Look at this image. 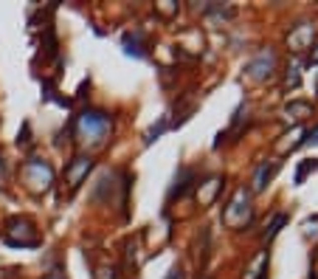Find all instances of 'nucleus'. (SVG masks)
Instances as JSON below:
<instances>
[{"instance_id":"nucleus-1","label":"nucleus","mask_w":318,"mask_h":279,"mask_svg":"<svg viewBox=\"0 0 318 279\" xmlns=\"http://www.w3.org/2000/svg\"><path fill=\"white\" fill-rule=\"evenodd\" d=\"M110 127H113V119H110L107 113H101V110H85V113L79 116V122H76L79 136L85 138V141H90V144L104 141L107 133H110Z\"/></svg>"},{"instance_id":"nucleus-2","label":"nucleus","mask_w":318,"mask_h":279,"mask_svg":"<svg viewBox=\"0 0 318 279\" xmlns=\"http://www.w3.org/2000/svg\"><path fill=\"white\" fill-rule=\"evenodd\" d=\"M251 217H254L251 195H248L245 189H237V195L231 198V203H228L226 212H223V220H226V226H231V229H245L248 223H251Z\"/></svg>"},{"instance_id":"nucleus-3","label":"nucleus","mask_w":318,"mask_h":279,"mask_svg":"<svg viewBox=\"0 0 318 279\" xmlns=\"http://www.w3.org/2000/svg\"><path fill=\"white\" fill-rule=\"evenodd\" d=\"M23 180L34 189V192H40V189H48L51 180H54V169H51L45 161H40V158H31V161H26L23 164Z\"/></svg>"},{"instance_id":"nucleus-4","label":"nucleus","mask_w":318,"mask_h":279,"mask_svg":"<svg viewBox=\"0 0 318 279\" xmlns=\"http://www.w3.org/2000/svg\"><path fill=\"white\" fill-rule=\"evenodd\" d=\"M90 166H93V158H87V155H76L73 158L71 164L65 166V180H68V186H71V189H79V183L87 178Z\"/></svg>"},{"instance_id":"nucleus-5","label":"nucleus","mask_w":318,"mask_h":279,"mask_svg":"<svg viewBox=\"0 0 318 279\" xmlns=\"http://www.w3.org/2000/svg\"><path fill=\"white\" fill-rule=\"evenodd\" d=\"M273 65H276V54L273 51H262L259 57L248 65V73H251L254 79H265V76H270Z\"/></svg>"},{"instance_id":"nucleus-6","label":"nucleus","mask_w":318,"mask_h":279,"mask_svg":"<svg viewBox=\"0 0 318 279\" xmlns=\"http://www.w3.org/2000/svg\"><path fill=\"white\" fill-rule=\"evenodd\" d=\"M310 40H312V26H301V29L290 31V43H293V48H296V51L307 48Z\"/></svg>"},{"instance_id":"nucleus-7","label":"nucleus","mask_w":318,"mask_h":279,"mask_svg":"<svg viewBox=\"0 0 318 279\" xmlns=\"http://www.w3.org/2000/svg\"><path fill=\"white\" fill-rule=\"evenodd\" d=\"M276 169H279V164H270V166L262 164L259 166V172H256V180H254V189H256V192H262V189L268 186V180L276 175Z\"/></svg>"},{"instance_id":"nucleus-8","label":"nucleus","mask_w":318,"mask_h":279,"mask_svg":"<svg viewBox=\"0 0 318 279\" xmlns=\"http://www.w3.org/2000/svg\"><path fill=\"white\" fill-rule=\"evenodd\" d=\"M124 54H127V57H135V59H144V57H147V51H144L138 34H135V37H130V34L124 37Z\"/></svg>"},{"instance_id":"nucleus-9","label":"nucleus","mask_w":318,"mask_h":279,"mask_svg":"<svg viewBox=\"0 0 318 279\" xmlns=\"http://www.w3.org/2000/svg\"><path fill=\"white\" fill-rule=\"evenodd\" d=\"M268 251H262L259 257H256V262H254V268H251V276H245V279H265V273H268Z\"/></svg>"},{"instance_id":"nucleus-10","label":"nucleus","mask_w":318,"mask_h":279,"mask_svg":"<svg viewBox=\"0 0 318 279\" xmlns=\"http://www.w3.org/2000/svg\"><path fill=\"white\" fill-rule=\"evenodd\" d=\"M191 178H194V172H191V169H186V166H183V169H180V178L175 175V186H172V198H175V195H183Z\"/></svg>"},{"instance_id":"nucleus-11","label":"nucleus","mask_w":318,"mask_h":279,"mask_svg":"<svg viewBox=\"0 0 318 279\" xmlns=\"http://www.w3.org/2000/svg\"><path fill=\"white\" fill-rule=\"evenodd\" d=\"M220 189H223V180H220V178L205 180V192L200 195V201H203V203H214V198H217Z\"/></svg>"},{"instance_id":"nucleus-12","label":"nucleus","mask_w":318,"mask_h":279,"mask_svg":"<svg viewBox=\"0 0 318 279\" xmlns=\"http://www.w3.org/2000/svg\"><path fill=\"white\" fill-rule=\"evenodd\" d=\"M310 169H318L315 158H312V161H304V164L296 169V178H293V180H296V183H304V178H307V172H310Z\"/></svg>"},{"instance_id":"nucleus-13","label":"nucleus","mask_w":318,"mask_h":279,"mask_svg":"<svg viewBox=\"0 0 318 279\" xmlns=\"http://www.w3.org/2000/svg\"><path fill=\"white\" fill-rule=\"evenodd\" d=\"M166 127H169V122H166V116H163V119H161V124H158V127H149V133H147V138H144V144H152V141H155V138L161 136V133H163V130H166Z\"/></svg>"},{"instance_id":"nucleus-14","label":"nucleus","mask_w":318,"mask_h":279,"mask_svg":"<svg viewBox=\"0 0 318 279\" xmlns=\"http://www.w3.org/2000/svg\"><path fill=\"white\" fill-rule=\"evenodd\" d=\"M284 223H287V217H284V215H276V220L270 223V229H268V240H270V237H276V234H279V229H282Z\"/></svg>"},{"instance_id":"nucleus-15","label":"nucleus","mask_w":318,"mask_h":279,"mask_svg":"<svg viewBox=\"0 0 318 279\" xmlns=\"http://www.w3.org/2000/svg\"><path fill=\"white\" fill-rule=\"evenodd\" d=\"M287 113H310V105L307 102H293L287 108Z\"/></svg>"},{"instance_id":"nucleus-16","label":"nucleus","mask_w":318,"mask_h":279,"mask_svg":"<svg viewBox=\"0 0 318 279\" xmlns=\"http://www.w3.org/2000/svg\"><path fill=\"white\" fill-rule=\"evenodd\" d=\"M287 87H298V68H290V73H287Z\"/></svg>"},{"instance_id":"nucleus-17","label":"nucleus","mask_w":318,"mask_h":279,"mask_svg":"<svg viewBox=\"0 0 318 279\" xmlns=\"http://www.w3.org/2000/svg\"><path fill=\"white\" fill-rule=\"evenodd\" d=\"M304 141H307V144H318V127H315V130H310V133H307V138H304Z\"/></svg>"},{"instance_id":"nucleus-18","label":"nucleus","mask_w":318,"mask_h":279,"mask_svg":"<svg viewBox=\"0 0 318 279\" xmlns=\"http://www.w3.org/2000/svg\"><path fill=\"white\" fill-rule=\"evenodd\" d=\"M166 279H186V273L180 271V268H172V271H169V276H166Z\"/></svg>"},{"instance_id":"nucleus-19","label":"nucleus","mask_w":318,"mask_h":279,"mask_svg":"<svg viewBox=\"0 0 318 279\" xmlns=\"http://www.w3.org/2000/svg\"><path fill=\"white\" fill-rule=\"evenodd\" d=\"M6 183V166H3V158H0V186Z\"/></svg>"},{"instance_id":"nucleus-20","label":"nucleus","mask_w":318,"mask_h":279,"mask_svg":"<svg viewBox=\"0 0 318 279\" xmlns=\"http://www.w3.org/2000/svg\"><path fill=\"white\" fill-rule=\"evenodd\" d=\"M310 62H312V65H318V48H315V51H312V57H310Z\"/></svg>"},{"instance_id":"nucleus-21","label":"nucleus","mask_w":318,"mask_h":279,"mask_svg":"<svg viewBox=\"0 0 318 279\" xmlns=\"http://www.w3.org/2000/svg\"><path fill=\"white\" fill-rule=\"evenodd\" d=\"M312 279H318V273H315V271H312Z\"/></svg>"}]
</instances>
